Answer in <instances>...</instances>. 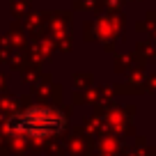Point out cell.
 I'll return each instance as SVG.
<instances>
[{
	"mask_svg": "<svg viewBox=\"0 0 156 156\" xmlns=\"http://www.w3.org/2000/svg\"><path fill=\"white\" fill-rule=\"evenodd\" d=\"M69 119L60 108L55 106H25L21 110L12 112L7 117V133L23 140H44V138H55L67 129Z\"/></svg>",
	"mask_w": 156,
	"mask_h": 156,
	"instance_id": "obj_1",
	"label": "cell"
}]
</instances>
